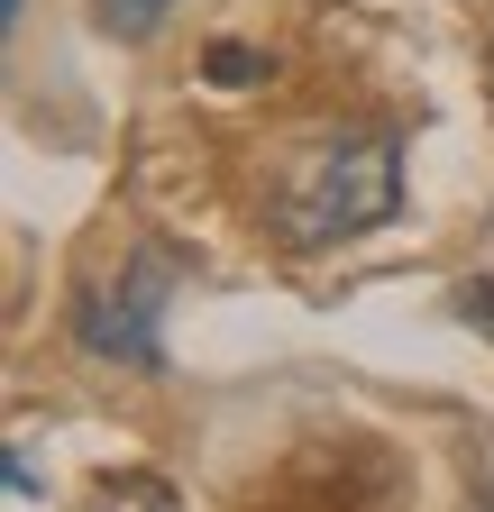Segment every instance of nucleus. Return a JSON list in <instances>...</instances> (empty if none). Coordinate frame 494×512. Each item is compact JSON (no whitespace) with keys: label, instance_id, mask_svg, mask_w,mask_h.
I'll return each mask as SVG.
<instances>
[{"label":"nucleus","instance_id":"1","mask_svg":"<svg viewBox=\"0 0 494 512\" xmlns=\"http://www.w3.org/2000/svg\"><path fill=\"white\" fill-rule=\"evenodd\" d=\"M394 211H403V128L330 138L266 192V220L284 247H339V238L385 229Z\"/></svg>","mask_w":494,"mask_h":512},{"label":"nucleus","instance_id":"2","mask_svg":"<svg viewBox=\"0 0 494 512\" xmlns=\"http://www.w3.org/2000/svg\"><path fill=\"white\" fill-rule=\"evenodd\" d=\"M183 266L165 247H129L119 266H101L83 293H74V348L92 366H129V375H156L165 366V302H174Z\"/></svg>","mask_w":494,"mask_h":512},{"label":"nucleus","instance_id":"3","mask_svg":"<svg viewBox=\"0 0 494 512\" xmlns=\"http://www.w3.org/2000/svg\"><path fill=\"white\" fill-rule=\"evenodd\" d=\"M165 10H174V0H92V19L119 37V46H138V37H156L165 28Z\"/></svg>","mask_w":494,"mask_h":512},{"label":"nucleus","instance_id":"4","mask_svg":"<svg viewBox=\"0 0 494 512\" xmlns=\"http://www.w3.org/2000/svg\"><path fill=\"white\" fill-rule=\"evenodd\" d=\"M202 74H211V83H266V74H275V55H257V46L220 37V46L202 55Z\"/></svg>","mask_w":494,"mask_h":512},{"label":"nucleus","instance_id":"5","mask_svg":"<svg viewBox=\"0 0 494 512\" xmlns=\"http://www.w3.org/2000/svg\"><path fill=\"white\" fill-rule=\"evenodd\" d=\"M449 311L467 320V330H485V339H494V275H467V284L449 293Z\"/></svg>","mask_w":494,"mask_h":512},{"label":"nucleus","instance_id":"6","mask_svg":"<svg viewBox=\"0 0 494 512\" xmlns=\"http://www.w3.org/2000/svg\"><path fill=\"white\" fill-rule=\"evenodd\" d=\"M10 494H46V485H37V458H28V448H10Z\"/></svg>","mask_w":494,"mask_h":512},{"label":"nucleus","instance_id":"7","mask_svg":"<svg viewBox=\"0 0 494 512\" xmlns=\"http://www.w3.org/2000/svg\"><path fill=\"white\" fill-rule=\"evenodd\" d=\"M0 19H10V28H19V0H0Z\"/></svg>","mask_w":494,"mask_h":512}]
</instances>
